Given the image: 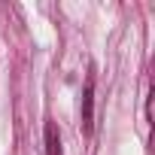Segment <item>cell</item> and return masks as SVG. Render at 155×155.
<instances>
[{
    "label": "cell",
    "mask_w": 155,
    "mask_h": 155,
    "mask_svg": "<svg viewBox=\"0 0 155 155\" xmlns=\"http://www.w3.org/2000/svg\"><path fill=\"white\" fill-rule=\"evenodd\" d=\"M46 149H49V155H61V140H58L55 125H49V128H46Z\"/></svg>",
    "instance_id": "6da1fadb"
},
{
    "label": "cell",
    "mask_w": 155,
    "mask_h": 155,
    "mask_svg": "<svg viewBox=\"0 0 155 155\" xmlns=\"http://www.w3.org/2000/svg\"><path fill=\"white\" fill-rule=\"evenodd\" d=\"M82 122H85V131H91V79L85 85V116H82Z\"/></svg>",
    "instance_id": "7a4b0ae2"
}]
</instances>
